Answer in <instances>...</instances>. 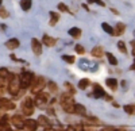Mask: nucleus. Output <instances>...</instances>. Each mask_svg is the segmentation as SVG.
<instances>
[{
  "label": "nucleus",
  "instance_id": "1",
  "mask_svg": "<svg viewBox=\"0 0 135 131\" xmlns=\"http://www.w3.org/2000/svg\"><path fill=\"white\" fill-rule=\"evenodd\" d=\"M60 103H61V107L64 108L65 112H69V114H74V99L72 97V95H68V93H64L60 99Z\"/></svg>",
  "mask_w": 135,
  "mask_h": 131
},
{
  "label": "nucleus",
  "instance_id": "2",
  "mask_svg": "<svg viewBox=\"0 0 135 131\" xmlns=\"http://www.w3.org/2000/svg\"><path fill=\"white\" fill-rule=\"evenodd\" d=\"M30 86H31V92L34 95H37L46 86V79L42 77V76H34L32 83H31Z\"/></svg>",
  "mask_w": 135,
  "mask_h": 131
},
{
  "label": "nucleus",
  "instance_id": "3",
  "mask_svg": "<svg viewBox=\"0 0 135 131\" xmlns=\"http://www.w3.org/2000/svg\"><path fill=\"white\" fill-rule=\"evenodd\" d=\"M9 83H8V92L11 96H16L19 93L20 89V84H19V77L16 74H9L8 77Z\"/></svg>",
  "mask_w": 135,
  "mask_h": 131
},
{
  "label": "nucleus",
  "instance_id": "4",
  "mask_svg": "<svg viewBox=\"0 0 135 131\" xmlns=\"http://www.w3.org/2000/svg\"><path fill=\"white\" fill-rule=\"evenodd\" d=\"M32 79H34V74L30 73V72H22V74L19 76V84H20V88H28L32 83Z\"/></svg>",
  "mask_w": 135,
  "mask_h": 131
},
{
  "label": "nucleus",
  "instance_id": "5",
  "mask_svg": "<svg viewBox=\"0 0 135 131\" xmlns=\"http://www.w3.org/2000/svg\"><path fill=\"white\" fill-rule=\"evenodd\" d=\"M22 110H23V114L26 116H30L34 114V103L31 100V97H26L22 103Z\"/></svg>",
  "mask_w": 135,
  "mask_h": 131
},
{
  "label": "nucleus",
  "instance_id": "6",
  "mask_svg": "<svg viewBox=\"0 0 135 131\" xmlns=\"http://www.w3.org/2000/svg\"><path fill=\"white\" fill-rule=\"evenodd\" d=\"M47 100H49V93L39 92V93H37L35 99H34V104H35L37 107H43L47 103Z\"/></svg>",
  "mask_w": 135,
  "mask_h": 131
},
{
  "label": "nucleus",
  "instance_id": "7",
  "mask_svg": "<svg viewBox=\"0 0 135 131\" xmlns=\"http://www.w3.org/2000/svg\"><path fill=\"white\" fill-rule=\"evenodd\" d=\"M31 49H32L35 56H41L42 54V43L37 38H32L31 39Z\"/></svg>",
  "mask_w": 135,
  "mask_h": 131
},
{
  "label": "nucleus",
  "instance_id": "8",
  "mask_svg": "<svg viewBox=\"0 0 135 131\" xmlns=\"http://www.w3.org/2000/svg\"><path fill=\"white\" fill-rule=\"evenodd\" d=\"M11 123H12L16 128H23L25 127V119L22 118L20 115H14L12 118H11Z\"/></svg>",
  "mask_w": 135,
  "mask_h": 131
},
{
  "label": "nucleus",
  "instance_id": "9",
  "mask_svg": "<svg viewBox=\"0 0 135 131\" xmlns=\"http://www.w3.org/2000/svg\"><path fill=\"white\" fill-rule=\"evenodd\" d=\"M92 96L95 97V99H100V97H105L107 95H105L104 89L101 88L99 84H95L93 85V93H92Z\"/></svg>",
  "mask_w": 135,
  "mask_h": 131
},
{
  "label": "nucleus",
  "instance_id": "10",
  "mask_svg": "<svg viewBox=\"0 0 135 131\" xmlns=\"http://www.w3.org/2000/svg\"><path fill=\"white\" fill-rule=\"evenodd\" d=\"M38 126H39L38 122L34 120V119H25V127H26V130H28V131H35Z\"/></svg>",
  "mask_w": 135,
  "mask_h": 131
},
{
  "label": "nucleus",
  "instance_id": "11",
  "mask_svg": "<svg viewBox=\"0 0 135 131\" xmlns=\"http://www.w3.org/2000/svg\"><path fill=\"white\" fill-rule=\"evenodd\" d=\"M6 47L9 49V50H14V49L19 47V39H16V38H11V39H8V41L6 42Z\"/></svg>",
  "mask_w": 135,
  "mask_h": 131
},
{
  "label": "nucleus",
  "instance_id": "12",
  "mask_svg": "<svg viewBox=\"0 0 135 131\" xmlns=\"http://www.w3.org/2000/svg\"><path fill=\"white\" fill-rule=\"evenodd\" d=\"M42 42H43L46 46L51 47V46H54L55 43H57V39H55V38H51V37H49V35H43V38H42Z\"/></svg>",
  "mask_w": 135,
  "mask_h": 131
},
{
  "label": "nucleus",
  "instance_id": "13",
  "mask_svg": "<svg viewBox=\"0 0 135 131\" xmlns=\"http://www.w3.org/2000/svg\"><path fill=\"white\" fill-rule=\"evenodd\" d=\"M38 124L39 126H42V127H49L50 126V122H49V119H47V116H45V115H41L39 118H38Z\"/></svg>",
  "mask_w": 135,
  "mask_h": 131
},
{
  "label": "nucleus",
  "instance_id": "14",
  "mask_svg": "<svg viewBox=\"0 0 135 131\" xmlns=\"http://www.w3.org/2000/svg\"><path fill=\"white\" fill-rule=\"evenodd\" d=\"M74 114H78V115H83L85 116L86 115V110L83 104H74Z\"/></svg>",
  "mask_w": 135,
  "mask_h": 131
},
{
  "label": "nucleus",
  "instance_id": "15",
  "mask_svg": "<svg viewBox=\"0 0 135 131\" xmlns=\"http://www.w3.org/2000/svg\"><path fill=\"white\" fill-rule=\"evenodd\" d=\"M124 30H126L124 25H123V23H118L116 27L114 28V35H122L123 32H124Z\"/></svg>",
  "mask_w": 135,
  "mask_h": 131
},
{
  "label": "nucleus",
  "instance_id": "16",
  "mask_svg": "<svg viewBox=\"0 0 135 131\" xmlns=\"http://www.w3.org/2000/svg\"><path fill=\"white\" fill-rule=\"evenodd\" d=\"M69 35L73 37V38H80L81 37V30L78 27H72V28H69Z\"/></svg>",
  "mask_w": 135,
  "mask_h": 131
},
{
  "label": "nucleus",
  "instance_id": "17",
  "mask_svg": "<svg viewBox=\"0 0 135 131\" xmlns=\"http://www.w3.org/2000/svg\"><path fill=\"white\" fill-rule=\"evenodd\" d=\"M92 56H93V57H103V56H104L103 47H101V46L93 47V49H92Z\"/></svg>",
  "mask_w": 135,
  "mask_h": 131
},
{
  "label": "nucleus",
  "instance_id": "18",
  "mask_svg": "<svg viewBox=\"0 0 135 131\" xmlns=\"http://www.w3.org/2000/svg\"><path fill=\"white\" fill-rule=\"evenodd\" d=\"M105 84L109 86L112 91H115V89L118 88V81H116V79H107V80H105Z\"/></svg>",
  "mask_w": 135,
  "mask_h": 131
},
{
  "label": "nucleus",
  "instance_id": "19",
  "mask_svg": "<svg viewBox=\"0 0 135 131\" xmlns=\"http://www.w3.org/2000/svg\"><path fill=\"white\" fill-rule=\"evenodd\" d=\"M31 0H20V7L23 11H28L31 8Z\"/></svg>",
  "mask_w": 135,
  "mask_h": 131
},
{
  "label": "nucleus",
  "instance_id": "20",
  "mask_svg": "<svg viewBox=\"0 0 135 131\" xmlns=\"http://www.w3.org/2000/svg\"><path fill=\"white\" fill-rule=\"evenodd\" d=\"M49 14H50V26H54V25L58 22L60 15H58V14H55V12H53V11H50Z\"/></svg>",
  "mask_w": 135,
  "mask_h": 131
},
{
  "label": "nucleus",
  "instance_id": "21",
  "mask_svg": "<svg viewBox=\"0 0 135 131\" xmlns=\"http://www.w3.org/2000/svg\"><path fill=\"white\" fill-rule=\"evenodd\" d=\"M123 110H124V112H127L128 115H135V105L134 104H127L123 107Z\"/></svg>",
  "mask_w": 135,
  "mask_h": 131
},
{
  "label": "nucleus",
  "instance_id": "22",
  "mask_svg": "<svg viewBox=\"0 0 135 131\" xmlns=\"http://www.w3.org/2000/svg\"><path fill=\"white\" fill-rule=\"evenodd\" d=\"M14 110L15 108V104L12 101H8V100H3V104H2V110Z\"/></svg>",
  "mask_w": 135,
  "mask_h": 131
},
{
  "label": "nucleus",
  "instance_id": "23",
  "mask_svg": "<svg viewBox=\"0 0 135 131\" xmlns=\"http://www.w3.org/2000/svg\"><path fill=\"white\" fill-rule=\"evenodd\" d=\"M105 56H107V58H108V62L111 64V65H118V60H116V57L114 56V54H111V53H105Z\"/></svg>",
  "mask_w": 135,
  "mask_h": 131
},
{
  "label": "nucleus",
  "instance_id": "24",
  "mask_svg": "<svg viewBox=\"0 0 135 131\" xmlns=\"http://www.w3.org/2000/svg\"><path fill=\"white\" fill-rule=\"evenodd\" d=\"M101 28H103V30L107 32V34H109V35H114V28H112L108 23H103V25H101Z\"/></svg>",
  "mask_w": 135,
  "mask_h": 131
},
{
  "label": "nucleus",
  "instance_id": "25",
  "mask_svg": "<svg viewBox=\"0 0 135 131\" xmlns=\"http://www.w3.org/2000/svg\"><path fill=\"white\" fill-rule=\"evenodd\" d=\"M9 72L6 69V68H0V77H2L3 80H7L8 77H9Z\"/></svg>",
  "mask_w": 135,
  "mask_h": 131
},
{
  "label": "nucleus",
  "instance_id": "26",
  "mask_svg": "<svg viewBox=\"0 0 135 131\" xmlns=\"http://www.w3.org/2000/svg\"><path fill=\"white\" fill-rule=\"evenodd\" d=\"M88 85H89V80L88 79H83V80L78 81V86H80V89H85Z\"/></svg>",
  "mask_w": 135,
  "mask_h": 131
},
{
  "label": "nucleus",
  "instance_id": "27",
  "mask_svg": "<svg viewBox=\"0 0 135 131\" xmlns=\"http://www.w3.org/2000/svg\"><path fill=\"white\" fill-rule=\"evenodd\" d=\"M118 47H119V50H120L123 54H126V53H127L126 45H124V42H123V41H119V42H118Z\"/></svg>",
  "mask_w": 135,
  "mask_h": 131
},
{
  "label": "nucleus",
  "instance_id": "28",
  "mask_svg": "<svg viewBox=\"0 0 135 131\" xmlns=\"http://www.w3.org/2000/svg\"><path fill=\"white\" fill-rule=\"evenodd\" d=\"M62 60L68 64H73L74 62V57L73 56H62Z\"/></svg>",
  "mask_w": 135,
  "mask_h": 131
},
{
  "label": "nucleus",
  "instance_id": "29",
  "mask_svg": "<svg viewBox=\"0 0 135 131\" xmlns=\"http://www.w3.org/2000/svg\"><path fill=\"white\" fill-rule=\"evenodd\" d=\"M47 85H49V89H50L51 92H55V91H57V85H55V83L49 81V83H47Z\"/></svg>",
  "mask_w": 135,
  "mask_h": 131
},
{
  "label": "nucleus",
  "instance_id": "30",
  "mask_svg": "<svg viewBox=\"0 0 135 131\" xmlns=\"http://www.w3.org/2000/svg\"><path fill=\"white\" fill-rule=\"evenodd\" d=\"M58 9L64 11V12H69V7H68V6H65L64 3H60V4H58Z\"/></svg>",
  "mask_w": 135,
  "mask_h": 131
},
{
  "label": "nucleus",
  "instance_id": "31",
  "mask_svg": "<svg viewBox=\"0 0 135 131\" xmlns=\"http://www.w3.org/2000/svg\"><path fill=\"white\" fill-rule=\"evenodd\" d=\"M7 123H8V116H7V115H4V116L2 118V120H0V126L4 127V126H7Z\"/></svg>",
  "mask_w": 135,
  "mask_h": 131
},
{
  "label": "nucleus",
  "instance_id": "32",
  "mask_svg": "<svg viewBox=\"0 0 135 131\" xmlns=\"http://www.w3.org/2000/svg\"><path fill=\"white\" fill-rule=\"evenodd\" d=\"M8 11L6 9V8H0V16L2 18H8Z\"/></svg>",
  "mask_w": 135,
  "mask_h": 131
},
{
  "label": "nucleus",
  "instance_id": "33",
  "mask_svg": "<svg viewBox=\"0 0 135 131\" xmlns=\"http://www.w3.org/2000/svg\"><path fill=\"white\" fill-rule=\"evenodd\" d=\"M88 3H95V4L101 6V7H104V6H105V3H104V2H101V0H88Z\"/></svg>",
  "mask_w": 135,
  "mask_h": 131
},
{
  "label": "nucleus",
  "instance_id": "34",
  "mask_svg": "<svg viewBox=\"0 0 135 131\" xmlns=\"http://www.w3.org/2000/svg\"><path fill=\"white\" fill-rule=\"evenodd\" d=\"M76 51H77L78 54H84V53H85V49H84L81 45H76Z\"/></svg>",
  "mask_w": 135,
  "mask_h": 131
},
{
  "label": "nucleus",
  "instance_id": "35",
  "mask_svg": "<svg viewBox=\"0 0 135 131\" xmlns=\"http://www.w3.org/2000/svg\"><path fill=\"white\" fill-rule=\"evenodd\" d=\"M65 86H66V88L70 91V93H72V95H73V93L76 92V89H74L73 86H72V84H69V83H65Z\"/></svg>",
  "mask_w": 135,
  "mask_h": 131
},
{
  "label": "nucleus",
  "instance_id": "36",
  "mask_svg": "<svg viewBox=\"0 0 135 131\" xmlns=\"http://www.w3.org/2000/svg\"><path fill=\"white\" fill-rule=\"evenodd\" d=\"M131 46H132V56H135V41L131 42Z\"/></svg>",
  "mask_w": 135,
  "mask_h": 131
},
{
  "label": "nucleus",
  "instance_id": "37",
  "mask_svg": "<svg viewBox=\"0 0 135 131\" xmlns=\"http://www.w3.org/2000/svg\"><path fill=\"white\" fill-rule=\"evenodd\" d=\"M45 131H58L57 128H54V127H46V130Z\"/></svg>",
  "mask_w": 135,
  "mask_h": 131
},
{
  "label": "nucleus",
  "instance_id": "38",
  "mask_svg": "<svg viewBox=\"0 0 135 131\" xmlns=\"http://www.w3.org/2000/svg\"><path fill=\"white\" fill-rule=\"evenodd\" d=\"M131 69H132V70H135V60H134V64L131 65Z\"/></svg>",
  "mask_w": 135,
  "mask_h": 131
},
{
  "label": "nucleus",
  "instance_id": "39",
  "mask_svg": "<svg viewBox=\"0 0 135 131\" xmlns=\"http://www.w3.org/2000/svg\"><path fill=\"white\" fill-rule=\"evenodd\" d=\"M101 131H114V130H112V128H103Z\"/></svg>",
  "mask_w": 135,
  "mask_h": 131
},
{
  "label": "nucleus",
  "instance_id": "40",
  "mask_svg": "<svg viewBox=\"0 0 135 131\" xmlns=\"http://www.w3.org/2000/svg\"><path fill=\"white\" fill-rule=\"evenodd\" d=\"M65 131H76L73 127H69V128H68V130H65Z\"/></svg>",
  "mask_w": 135,
  "mask_h": 131
},
{
  "label": "nucleus",
  "instance_id": "41",
  "mask_svg": "<svg viewBox=\"0 0 135 131\" xmlns=\"http://www.w3.org/2000/svg\"><path fill=\"white\" fill-rule=\"evenodd\" d=\"M114 131H126V130H122V128H116V130H114Z\"/></svg>",
  "mask_w": 135,
  "mask_h": 131
},
{
  "label": "nucleus",
  "instance_id": "42",
  "mask_svg": "<svg viewBox=\"0 0 135 131\" xmlns=\"http://www.w3.org/2000/svg\"><path fill=\"white\" fill-rule=\"evenodd\" d=\"M4 116V114H0V120H2V118Z\"/></svg>",
  "mask_w": 135,
  "mask_h": 131
},
{
  "label": "nucleus",
  "instance_id": "43",
  "mask_svg": "<svg viewBox=\"0 0 135 131\" xmlns=\"http://www.w3.org/2000/svg\"><path fill=\"white\" fill-rule=\"evenodd\" d=\"M4 131H12V130H11V128H8V127H7V128H6Z\"/></svg>",
  "mask_w": 135,
  "mask_h": 131
},
{
  "label": "nucleus",
  "instance_id": "44",
  "mask_svg": "<svg viewBox=\"0 0 135 131\" xmlns=\"http://www.w3.org/2000/svg\"><path fill=\"white\" fill-rule=\"evenodd\" d=\"M78 131H85V130H78Z\"/></svg>",
  "mask_w": 135,
  "mask_h": 131
},
{
  "label": "nucleus",
  "instance_id": "45",
  "mask_svg": "<svg viewBox=\"0 0 135 131\" xmlns=\"http://www.w3.org/2000/svg\"><path fill=\"white\" fill-rule=\"evenodd\" d=\"M0 6H2V0H0Z\"/></svg>",
  "mask_w": 135,
  "mask_h": 131
}]
</instances>
